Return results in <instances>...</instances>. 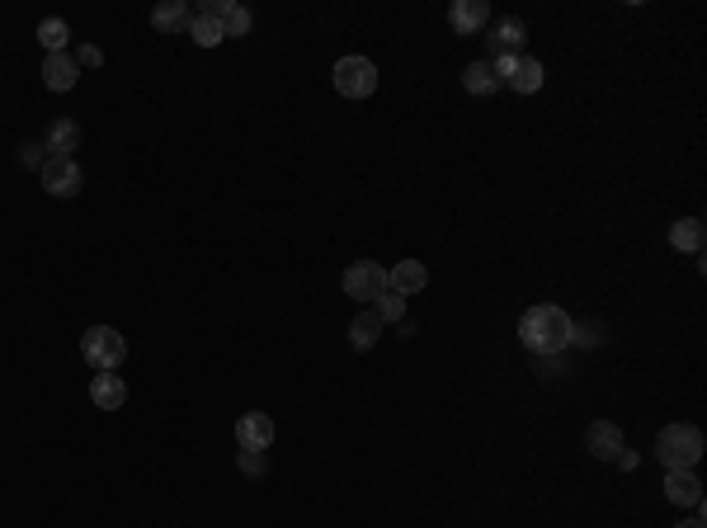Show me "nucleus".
I'll use <instances>...</instances> for the list:
<instances>
[{"label":"nucleus","mask_w":707,"mask_h":528,"mask_svg":"<svg viewBox=\"0 0 707 528\" xmlns=\"http://www.w3.org/2000/svg\"><path fill=\"white\" fill-rule=\"evenodd\" d=\"M236 444L264 453V448L274 444V420H269L264 411H246L241 420H236Z\"/></svg>","instance_id":"nucleus-8"},{"label":"nucleus","mask_w":707,"mask_h":528,"mask_svg":"<svg viewBox=\"0 0 707 528\" xmlns=\"http://www.w3.org/2000/svg\"><path fill=\"white\" fill-rule=\"evenodd\" d=\"M453 29L458 33H467V38H472V33H481L486 29V24H491V5H486V0H453Z\"/></svg>","instance_id":"nucleus-13"},{"label":"nucleus","mask_w":707,"mask_h":528,"mask_svg":"<svg viewBox=\"0 0 707 528\" xmlns=\"http://www.w3.org/2000/svg\"><path fill=\"white\" fill-rule=\"evenodd\" d=\"M618 467H623V472H632V467H637V453H632V448H618Z\"/></svg>","instance_id":"nucleus-28"},{"label":"nucleus","mask_w":707,"mask_h":528,"mask_svg":"<svg viewBox=\"0 0 707 528\" xmlns=\"http://www.w3.org/2000/svg\"><path fill=\"white\" fill-rule=\"evenodd\" d=\"M43 161H48V151L29 142V147H24V165H38V170H43Z\"/></svg>","instance_id":"nucleus-26"},{"label":"nucleus","mask_w":707,"mask_h":528,"mask_svg":"<svg viewBox=\"0 0 707 528\" xmlns=\"http://www.w3.org/2000/svg\"><path fill=\"white\" fill-rule=\"evenodd\" d=\"M66 38H71L66 19H43V24H38V43L48 48V57L52 52H66Z\"/></svg>","instance_id":"nucleus-23"},{"label":"nucleus","mask_w":707,"mask_h":528,"mask_svg":"<svg viewBox=\"0 0 707 528\" xmlns=\"http://www.w3.org/2000/svg\"><path fill=\"white\" fill-rule=\"evenodd\" d=\"M373 312H378V321H406V297L387 288V293H378V307H373Z\"/></svg>","instance_id":"nucleus-24"},{"label":"nucleus","mask_w":707,"mask_h":528,"mask_svg":"<svg viewBox=\"0 0 707 528\" xmlns=\"http://www.w3.org/2000/svg\"><path fill=\"white\" fill-rule=\"evenodd\" d=\"M462 85L472 90V95H491V90H500V66L495 62H472L467 66V76H462Z\"/></svg>","instance_id":"nucleus-19"},{"label":"nucleus","mask_w":707,"mask_h":528,"mask_svg":"<svg viewBox=\"0 0 707 528\" xmlns=\"http://www.w3.org/2000/svg\"><path fill=\"white\" fill-rule=\"evenodd\" d=\"M76 81H81V62H76V57L52 52L48 62H43V85H48V90H57V95H62V90H71Z\"/></svg>","instance_id":"nucleus-11"},{"label":"nucleus","mask_w":707,"mask_h":528,"mask_svg":"<svg viewBox=\"0 0 707 528\" xmlns=\"http://www.w3.org/2000/svg\"><path fill=\"white\" fill-rule=\"evenodd\" d=\"M76 57H81V66H99V62H104V52H99V48H90V43H85V48L76 52Z\"/></svg>","instance_id":"nucleus-27"},{"label":"nucleus","mask_w":707,"mask_h":528,"mask_svg":"<svg viewBox=\"0 0 707 528\" xmlns=\"http://www.w3.org/2000/svg\"><path fill=\"white\" fill-rule=\"evenodd\" d=\"M335 90L345 99H368L378 90V66L368 57H340L335 62Z\"/></svg>","instance_id":"nucleus-4"},{"label":"nucleus","mask_w":707,"mask_h":528,"mask_svg":"<svg viewBox=\"0 0 707 528\" xmlns=\"http://www.w3.org/2000/svg\"><path fill=\"white\" fill-rule=\"evenodd\" d=\"M670 246L675 250H703V222L698 217H679L670 227Z\"/></svg>","instance_id":"nucleus-22"},{"label":"nucleus","mask_w":707,"mask_h":528,"mask_svg":"<svg viewBox=\"0 0 707 528\" xmlns=\"http://www.w3.org/2000/svg\"><path fill=\"white\" fill-rule=\"evenodd\" d=\"M349 340H354V349H373L382 340V321H378V312H373V307L349 321Z\"/></svg>","instance_id":"nucleus-20"},{"label":"nucleus","mask_w":707,"mask_h":528,"mask_svg":"<svg viewBox=\"0 0 707 528\" xmlns=\"http://www.w3.org/2000/svg\"><path fill=\"white\" fill-rule=\"evenodd\" d=\"M81 354L95 373H118L123 359H128V340H123L114 326H90L81 335Z\"/></svg>","instance_id":"nucleus-3"},{"label":"nucleus","mask_w":707,"mask_h":528,"mask_svg":"<svg viewBox=\"0 0 707 528\" xmlns=\"http://www.w3.org/2000/svg\"><path fill=\"white\" fill-rule=\"evenodd\" d=\"M519 340H524L533 354H557V349H566L571 340H576V321L561 312V307L543 302V307L524 312V321H519Z\"/></svg>","instance_id":"nucleus-1"},{"label":"nucleus","mask_w":707,"mask_h":528,"mask_svg":"<svg viewBox=\"0 0 707 528\" xmlns=\"http://www.w3.org/2000/svg\"><path fill=\"white\" fill-rule=\"evenodd\" d=\"M241 467H246L250 477H260L264 467H269V462H264V453H255V448H241Z\"/></svg>","instance_id":"nucleus-25"},{"label":"nucleus","mask_w":707,"mask_h":528,"mask_svg":"<svg viewBox=\"0 0 707 528\" xmlns=\"http://www.w3.org/2000/svg\"><path fill=\"white\" fill-rule=\"evenodd\" d=\"M656 458L665 472H693L703 458V429L698 425H665L656 439Z\"/></svg>","instance_id":"nucleus-2"},{"label":"nucleus","mask_w":707,"mask_h":528,"mask_svg":"<svg viewBox=\"0 0 707 528\" xmlns=\"http://www.w3.org/2000/svg\"><path fill=\"white\" fill-rule=\"evenodd\" d=\"M76 142H81V128H76L71 118H52L43 151H48V156H71V151H76Z\"/></svg>","instance_id":"nucleus-16"},{"label":"nucleus","mask_w":707,"mask_h":528,"mask_svg":"<svg viewBox=\"0 0 707 528\" xmlns=\"http://www.w3.org/2000/svg\"><path fill=\"white\" fill-rule=\"evenodd\" d=\"M500 66V81L519 90V95H533V90H543V62H533V57H510V62H495Z\"/></svg>","instance_id":"nucleus-7"},{"label":"nucleus","mask_w":707,"mask_h":528,"mask_svg":"<svg viewBox=\"0 0 707 528\" xmlns=\"http://www.w3.org/2000/svg\"><path fill=\"white\" fill-rule=\"evenodd\" d=\"M189 5H184V0H165V5H156V10H151V24H156V29L161 33H189Z\"/></svg>","instance_id":"nucleus-17"},{"label":"nucleus","mask_w":707,"mask_h":528,"mask_svg":"<svg viewBox=\"0 0 707 528\" xmlns=\"http://www.w3.org/2000/svg\"><path fill=\"white\" fill-rule=\"evenodd\" d=\"M425 283H429V269L420 260H401V264H392V269H387V288H392V293H401V297H415Z\"/></svg>","instance_id":"nucleus-10"},{"label":"nucleus","mask_w":707,"mask_h":528,"mask_svg":"<svg viewBox=\"0 0 707 528\" xmlns=\"http://www.w3.org/2000/svg\"><path fill=\"white\" fill-rule=\"evenodd\" d=\"M217 19H222V33H227V38H246L250 33V10L246 5H236V0H222Z\"/></svg>","instance_id":"nucleus-21"},{"label":"nucleus","mask_w":707,"mask_h":528,"mask_svg":"<svg viewBox=\"0 0 707 528\" xmlns=\"http://www.w3.org/2000/svg\"><path fill=\"white\" fill-rule=\"evenodd\" d=\"M345 293L354 302H378V293H387V269H378L373 260H354L345 269Z\"/></svg>","instance_id":"nucleus-6"},{"label":"nucleus","mask_w":707,"mask_h":528,"mask_svg":"<svg viewBox=\"0 0 707 528\" xmlns=\"http://www.w3.org/2000/svg\"><path fill=\"white\" fill-rule=\"evenodd\" d=\"M90 401H95L99 411H118V406L128 401V387H123L118 373H99V378L90 382Z\"/></svg>","instance_id":"nucleus-15"},{"label":"nucleus","mask_w":707,"mask_h":528,"mask_svg":"<svg viewBox=\"0 0 707 528\" xmlns=\"http://www.w3.org/2000/svg\"><path fill=\"white\" fill-rule=\"evenodd\" d=\"M189 38H194L198 48H217L227 33H222V19L208 15V10H194V19H189Z\"/></svg>","instance_id":"nucleus-18"},{"label":"nucleus","mask_w":707,"mask_h":528,"mask_svg":"<svg viewBox=\"0 0 707 528\" xmlns=\"http://www.w3.org/2000/svg\"><path fill=\"white\" fill-rule=\"evenodd\" d=\"M519 43H524V19H500L491 29V62H510L519 57Z\"/></svg>","instance_id":"nucleus-9"},{"label":"nucleus","mask_w":707,"mask_h":528,"mask_svg":"<svg viewBox=\"0 0 707 528\" xmlns=\"http://www.w3.org/2000/svg\"><path fill=\"white\" fill-rule=\"evenodd\" d=\"M679 528H703V514H698V519H684Z\"/></svg>","instance_id":"nucleus-29"},{"label":"nucleus","mask_w":707,"mask_h":528,"mask_svg":"<svg viewBox=\"0 0 707 528\" xmlns=\"http://www.w3.org/2000/svg\"><path fill=\"white\" fill-rule=\"evenodd\" d=\"M585 444H590V453L599 462H613L618 458V448H623V429L613 425V420H594L590 434H585Z\"/></svg>","instance_id":"nucleus-12"},{"label":"nucleus","mask_w":707,"mask_h":528,"mask_svg":"<svg viewBox=\"0 0 707 528\" xmlns=\"http://www.w3.org/2000/svg\"><path fill=\"white\" fill-rule=\"evenodd\" d=\"M81 165H76V156H48L43 161V189H48L52 198H76L81 194Z\"/></svg>","instance_id":"nucleus-5"},{"label":"nucleus","mask_w":707,"mask_h":528,"mask_svg":"<svg viewBox=\"0 0 707 528\" xmlns=\"http://www.w3.org/2000/svg\"><path fill=\"white\" fill-rule=\"evenodd\" d=\"M665 495H670L675 505H693V510L703 514V481L693 477V472H670V477H665Z\"/></svg>","instance_id":"nucleus-14"}]
</instances>
